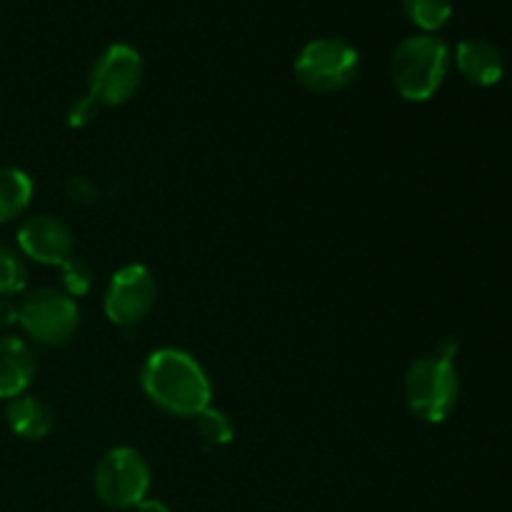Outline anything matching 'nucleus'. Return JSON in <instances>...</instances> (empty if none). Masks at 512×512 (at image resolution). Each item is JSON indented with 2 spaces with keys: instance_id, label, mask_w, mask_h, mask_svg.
<instances>
[{
  "instance_id": "nucleus-1",
  "label": "nucleus",
  "mask_w": 512,
  "mask_h": 512,
  "mask_svg": "<svg viewBox=\"0 0 512 512\" xmlns=\"http://www.w3.org/2000/svg\"><path fill=\"white\" fill-rule=\"evenodd\" d=\"M140 388L153 405L178 418H195L213 398L203 365L185 350L160 348L140 370Z\"/></svg>"
},
{
  "instance_id": "nucleus-2",
  "label": "nucleus",
  "mask_w": 512,
  "mask_h": 512,
  "mask_svg": "<svg viewBox=\"0 0 512 512\" xmlns=\"http://www.w3.org/2000/svg\"><path fill=\"white\" fill-rule=\"evenodd\" d=\"M458 343L440 340L433 355L415 360L405 373V400L408 408L425 423H443L458 405L460 380L455 370Z\"/></svg>"
},
{
  "instance_id": "nucleus-3",
  "label": "nucleus",
  "mask_w": 512,
  "mask_h": 512,
  "mask_svg": "<svg viewBox=\"0 0 512 512\" xmlns=\"http://www.w3.org/2000/svg\"><path fill=\"white\" fill-rule=\"evenodd\" d=\"M450 50L438 35H408L393 50L390 78L400 98L408 103H425L433 98L448 75Z\"/></svg>"
},
{
  "instance_id": "nucleus-4",
  "label": "nucleus",
  "mask_w": 512,
  "mask_h": 512,
  "mask_svg": "<svg viewBox=\"0 0 512 512\" xmlns=\"http://www.w3.org/2000/svg\"><path fill=\"white\" fill-rule=\"evenodd\" d=\"M295 78L313 93H338L355 80L360 70V53L353 43L335 35L315 38L295 55Z\"/></svg>"
},
{
  "instance_id": "nucleus-5",
  "label": "nucleus",
  "mask_w": 512,
  "mask_h": 512,
  "mask_svg": "<svg viewBox=\"0 0 512 512\" xmlns=\"http://www.w3.org/2000/svg\"><path fill=\"white\" fill-rule=\"evenodd\" d=\"M93 488L100 503L115 510L135 508L140 500L148 498L150 468L148 460L135 448H110L98 460L93 473Z\"/></svg>"
},
{
  "instance_id": "nucleus-6",
  "label": "nucleus",
  "mask_w": 512,
  "mask_h": 512,
  "mask_svg": "<svg viewBox=\"0 0 512 512\" xmlns=\"http://www.w3.org/2000/svg\"><path fill=\"white\" fill-rule=\"evenodd\" d=\"M80 310L70 295L55 288L30 290L18 305V325L40 345H63L73 338Z\"/></svg>"
},
{
  "instance_id": "nucleus-7",
  "label": "nucleus",
  "mask_w": 512,
  "mask_h": 512,
  "mask_svg": "<svg viewBox=\"0 0 512 512\" xmlns=\"http://www.w3.org/2000/svg\"><path fill=\"white\" fill-rule=\"evenodd\" d=\"M143 83V58L128 43H113L95 58L88 78V95L98 105L128 103Z\"/></svg>"
},
{
  "instance_id": "nucleus-8",
  "label": "nucleus",
  "mask_w": 512,
  "mask_h": 512,
  "mask_svg": "<svg viewBox=\"0 0 512 512\" xmlns=\"http://www.w3.org/2000/svg\"><path fill=\"white\" fill-rule=\"evenodd\" d=\"M158 285L145 265H125L110 278L103 308L118 328H135L155 305Z\"/></svg>"
},
{
  "instance_id": "nucleus-9",
  "label": "nucleus",
  "mask_w": 512,
  "mask_h": 512,
  "mask_svg": "<svg viewBox=\"0 0 512 512\" xmlns=\"http://www.w3.org/2000/svg\"><path fill=\"white\" fill-rule=\"evenodd\" d=\"M18 248L25 258L43 265H63L73 258V235L53 215H33L18 228Z\"/></svg>"
},
{
  "instance_id": "nucleus-10",
  "label": "nucleus",
  "mask_w": 512,
  "mask_h": 512,
  "mask_svg": "<svg viewBox=\"0 0 512 512\" xmlns=\"http://www.w3.org/2000/svg\"><path fill=\"white\" fill-rule=\"evenodd\" d=\"M35 378V355L23 338L3 335L0 338V400L25 395Z\"/></svg>"
},
{
  "instance_id": "nucleus-11",
  "label": "nucleus",
  "mask_w": 512,
  "mask_h": 512,
  "mask_svg": "<svg viewBox=\"0 0 512 512\" xmlns=\"http://www.w3.org/2000/svg\"><path fill=\"white\" fill-rule=\"evenodd\" d=\"M455 63L458 70L470 80V83L480 85V88H490L498 85L505 73V63L500 50L493 43L480 38L460 40L455 48Z\"/></svg>"
},
{
  "instance_id": "nucleus-12",
  "label": "nucleus",
  "mask_w": 512,
  "mask_h": 512,
  "mask_svg": "<svg viewBox=\"0 0 512 512\" xmlns=\"http://www.w3.org/2000/svg\"><path fill=\"white\" fill-rule=\"evenodd\" d=\"M5 423L18 438L43 440L53 430V410L33 395H18L5 405Z\"/></svg>"
},
{
  "instance_id": "nucleus-13",
  "label": "nucleus",
  "mask_w": 512,
  "mask_h": 512,
  "mask_svg": "<svg viewBox=\"0 0 512 512\" xmlns=\"http://www.w3.org/2000/svg\"><path fill=\"white\" fill-rule=\"evenodd\" d=\"M33 198V180L20 168H0V225L13 223Z\"/></svg>"
},
{
  "instance_id": "nucleus-14",
  "label": "nucleus",
  "mask_w": 512,
  "mask_h": 512,
  "mask_svg": "<svg viewBox=\"0 0 512 512\" xmlns=\"http://www.w3.org/2000/svg\"><path fill=\"white\" fill-rule=\"evenodd\" d=\"M400 3L410 23L430 35H435V30L443 28L453 15V0H400Z\"/></svg>"
},
{
  "instance_id": "nucleus-15",
  "label": "nucleus",
  "mask_w": 512,
  "mask_h": 512,
  "mask_svg": "<svg viewBox=\"0 0 512 512\" xmlns=\"http://www.w3.org/2000/svg\"><path fill=\"white\" fill-rule=\"evenodd\" d=\"M195 428H198L200 440H203L208 448H223L233 440L235 425L233 420L228 418V413L218 408H205L195 415Z\"/></svg>"
},
{
  "instance_id": "nucleus-16",
  "label": "nucleus",
  "mask_w": 512,
  "mask_h": 512,
  "mask_svg": "<svg viewBox=\"0 0 512 512\" xmlns=\"http://www.w3.org/2000/svg\"><path fill=\"white\" fill-rule=\"evenodd\" d=\"M28 283V268L23 255L15 253L8 245H0V298H10L25 290Z\"/></svg>"
},
{
  "instance_id": "nucleus-17",
  "label": "nucleus",
  "mask_w": 512,
  "mask_h": 512,
  "mask_svg": "<svg viewBox=\"0 0 512 512\" xmlns=\"http://www.w3.org/2000/svg\"><path fill=\"white\" fill-rule=\"evenodd\" d=\"M63 293L70 298H80V295H88L90 285H93V270L88 268V263L78 258L65 260L63 265Z\"/></svg>"
},
{
  "instance_id": "nucleus-18",
  "label": "nucleus",
  "mask_w": 512,
  "mask_h": 512,
  "mask_svg": "<svg viewBox=\"0 0 512 512\" xmlns=\"http://www.w3.org/2000/svg\"><path fill=\"white\" fill-rule=\"evenodd\" d=\"M95 115H98V103L90 95H83V98H78L70 105L68 125L70 128H85V125L93 123Z\"/></svg>"
},
{
  "instance_id": "nucleus-19",
  "label": "nucleus",
  "mask_w": 512,
  "mask_h": 512,
  "mask_svg": "<svg viewBox=\"0 0 512 512\" xmlns=\"http://www.w3.org/2000/svg\"><path fill=\"white\" fill-rule=\"evenodd\" d=\"M68 198L78 205H90L98 200V188L88 178H70Z\"/></svg>"
},
{
  "instance_id": "nucleus-20",
  "label": "nucleus",
  "mask_w": 512,
  "mask_h": 512,
  "mask_svg": "<svg viewBox=\"0 0 512 512\" xmlns=\"http://www.w3.org/2000/svg\"><path fill=\"white\" fill-rule=\"evenodd\" d=\"M18 325V305L10 298H0V330Z\"/></svg>"
},
{
  "instance_id": "nucleus-21",
  "label": "nucleus",
  "mask_w": 512,
  "mask_h": 512,
  "mask_svg": "<svg viewBox=\"0 0 512 512\" xmlns=\"http://www.w3.org/2000/svg\"><path fill=\"white\" fill-rule=\"evenodd\" d=\"M135 512H173V510H170L168 505L163 503V500L145 498V500H140L138 505H135Z\"/></svg>"
}]
</instances>
